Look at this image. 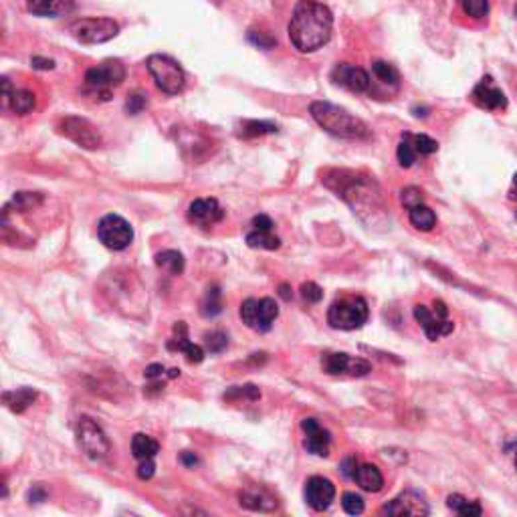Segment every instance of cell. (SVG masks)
Masks as SVG:
<instances>
[{
  "instance_id": "1",
  "label": "cell",
  "mask_w": 517,
  "mask_h": 517,
  "mask_svg": "<svg viewBox=\"0 0 517 517\" xmlns=\"http://www.w3.org/2000/svg\"><path fill=\"white\" fill-rule=\"evenodd\" d=\"M333 17L331 10L317 0H299L289 21L291 45L299 53H313L330 41Z\"/></svg>"
},
{
  "instance_id": "2",
  "label": "cell",
  "mask_w": 517,
  "mask_h": 517,
  "mask_svg": "<svg viewBox=\"0 0 517 517\" xmlns=\"http://www.w3.org/2000/svg\"><path fill=\"white\" fill-rule=\"evenodd\" d=\"M311 118L315 124L324 127L328 134L342 138V140H368L370 129L360 118L352 116L344 107L328 104V102H313L310 105Z\"/></svg>"
},
{
  "instance_id": "3",
  "label": "cell",
  "mask_w": 517,
  "mask_h": 517,
  "mask_svg": "<svg viewBox=\"0 0 517 517\" xmlns=\"http://www.w3.org/2000/svg\"><path fill=\"white\" fill-rule=\"evenodd\" d=\"M148 71L154 77V81L158 85V89H162L166 95H178L184 91L186 87V75L184 69L180 67V63L168 55H150L148 57Z\"/></svg>"
},
{
  "instance_id": "4",
  "label": "cell",
  "mask_w": 517,
  "mask_h": 517,
  "mask_svg": "<svg viewBox=\"0 0 517 517\" xmlns=\"http://www.w3.org/2000/svg\"><path fill=\"white\" fill-rule=\"evenodd\" d=\"M368 303L362 297H344L340 301H333L328 310V324L333 330L352 331L360 330L368 321Z\"/></svg>"
},
{
  "instance_id": "5",
  "label": "cell",
  "mask_w": 517,
  "mask_h": 517,
  "mask_svg": "<svg viewBox=\"0 0 517 517\" xmlns=\"http://www.w3.org/2000/svg\"><path fill=\"white\" fill-rule=\"evenodd\" d=\"M125 79V67L124 63L118 59H107V61L100 63L95 67H91L85 73V85L93 95H100L102 100H109L111 89L122 85Z\"/></svg>"
},
{
  "instance_id": "6",
  "label": "cell",
  "mask_w": 517,
  "mask_h": 517,
  "mask_svg": "<svg viewBox=\"0 0 517 517\" xmlns=\"http://www.w3.org/2000/svg\"><path fill=\"white\" fill-rule=\"evenodd\" d=\"M77 443L87 459L102 463L111 453V443L104 433V429L89 416H81L77 420Z\"/></svg>"
},
{
  "instance_id": "7",
  "label": "cell",
  "mask_w": 517,
  "mask_h": 517,
  "mask_svg": "<svg viewBox=\"0 0 517 517\" xmlns=\"http://www.w3.org/2000/svg\"><path fill=\"white\" fill-rule=\"evenodd\" d=\"M69 33L75 41L83 45H100L111 41L120 33V24L107 17H93V19H79L71 22Z\"/></svg>"
},
{
  "instance_id": "8",
  "label": "cell",
  "mask_w": 517,
  "mask_h": 517,
  "mask_svg": "<svg viewBox=\"0 0 517 517\" xmlns=\"http://www.w3.org/2000/svg\"><path fill=\"white\" fill-rule=\"evenodd\" d=\"M447 315H449V310H447L445 301H440V299H436L433 303V310L427 305H414V319L420 324V328L424 330L431 342H436L438 337L453 333L455 324Z\"/></svg>"
},
{
  "instance_id": "9",
  "label": "cell",
  "mask_w": 517,
  "mask_h": 517,
  "mask_svg": "<svg viewBox=\"0 0 517 517\" xmlns=\"http://www.w3.org/2000/svg\"><path fill=\"white\" fill-rule=\"evenodd\" d=\"M279 315V305L275 299L263 297V299H247L241 305V319L248 330L267 333L273 328L275 319Z\"/></svg>"
},
{
  "instance_id": "10",
  "label": "cell",
  "mask_w": 517,
  "mask_h": 517,
  "mask_svg": "<svg viewBox=\"0 0 517 517\" xmlns=\"http://www.w3.org/2000/svg\"><path fill=\"white\" fill-rule=\"evenodd\" d=\"M97 237L111 250H124L134 241V228L120 214H105L97 225Z\"/></svg>"
},
{
  "instance_id": "11",
  "label": "cell",
  "mask_w": 517,
  "mask_h": 517,
  "mask_svg": "<svg viewBox=\"0 0 517 517\" xmlns=\"http://www.w3.org/2000/svg\"><path fill=\"white\" fill-rule=\"evenodd\" d=\"M59 132L67 140H71L73 144L81 145L85 150H97L102 145V134L97 132L95 125L87 122L85 118L67 116L59 124Z\"/></svg>"
},
{
  "instance_id": "12",
  "label": "cell",
  "mask_w": 517,
  "mask_h": 517,
  "mask_svg": "<svg viewBox=\"0 0 517 517\" xmlns=\"http://www.w3.org/2000/svg\"><path fill=\"white\" fill-rule=\"evenodd\" d=\"M321 368L324 372L331 374V376H340V374H348V376H366L372 372L370 362L362 360V358H353L348 353L342 352H326L321 356Z\"/></svg>"
},
{
  "instance_id": "13",
  "label": "cell",
  "mask_w": 517,
  "mask_h": 517,
  "mask_svg": "<svg viewBox=\"0 0 517 517\" xmlns=\"http://www.w3.org/2000/svg\"><path fill=\"white\" fill-rule=\"evenodd\" d=\"M429 503L427 499L420 495L418 491H402L398 497H394L392 501H388L380 514L382 516H394V517H402V516H429Z\"/></svg>"
},
{
  "instance_id": "14",
  "label": "cell",
  "mask_w": 517,
  "mask_h": 517,
  "mask_svg": "<svg viewBox=\"0 0 517 517\" xmlns=\"http://www.w3.org/2000/svg\"><path fill=\"white\" fill-rule=\"evenodd\" d=\"M331 81L352 93H364L370 87V75L362 69L350 63H337L331 69Z\"/></svg>"
},
{
  "instance_id": "15",
  "label": "cell",
  "mask_w": 517,
  "mask_h": 517,
  "mask_svg": "<svg viewBox=\"0 0 517 517\" xmlns=\"http://www.w3.org/2000/svg\"><path fill=\"white\" fill-rule=\"evenodd\" d=\"M301 429L305 433V440L303 447L305 451L315 456H328L330 455L331 445V433L328 429H324L315 418H303L301 420Z\"/></svg>"
},
{
  "instance_id": "16",
  "label": "cell",
  "mask_w": 517,
  "mask_h": 517,
  "mask_svg": "<svg viewBox=\"0 0 517 517\" xmlns=\"http://www.w3.org/2000/svg\"><path fill=\"white\" fill-rule=\"evenodd\" d=\"M225 218V210L214 198H196L188 207V221L196 227H212Z\"/></svg>"
},
{
  "instance_id": "17",
  "label": "cell",
  "mask_w": 517,
  "mask_h": 517,
  "mask_svg": "<svg viewBox=\"0 0 517 517\" xmlns=\"http://www.w3.org/2000/svg\"><path fill=\"white\" fill-rule=\"evenodd\" d=\"M303 495H305V501H308L311 509L324 511V509L330 507L333 497H335V485L326 477H311L305 483Z\"/></svg>"
},
{
  "instance_id": "18",
  "label": "cell",
  "mask_w": 517,
  "mask_h": 517,
  "mask_svg": "<svg viewBox=\"0 0 517 517\" xmlns=\"http://www.w3.org/2000/svg\"><path fill=\"white\" fill-rule=\"evenodd\" d=\"M166 348L170 352H182L186 356L188 364H200L205 360V350L188 340V328L184 321H178L174 326V335L166 342Z\"/></svg>"
},
{
  "instance_id": "19",
  "label": "cell",
  "mask_w": 517,
  "mask_h": 517,
  "mask_svg": "<svg viewBox=\"0 0 517 517\" xmlns=\"http://www.w3.org/2000/svg\"><path fill=\"white\" fill-rule=\"evenodd\" d=\"M473 100L479 107L489 109V111H497V109H505L507 107V97L505 93L493 85L491 77H485L483 81L477 83L473 89Z\"/></svg>"
},
{
  "instance_id": "20",
  "label": "cell",
  "mask_w": 517,
  "mask_h": 517,
  "mask_svg": "<svg viewBox=\"0 0 517 517\" xmlns=\"http://www.w3.org/2000/svg\"><path fill=\"white\" fill-rule=\"evenodd\" d=\"M239 503L250 511H275L277 509V497L263 487H248L239 493Z\"/></svg>"
},
{
  "instance_id": "21",
  "label": "cell",
  "mask_w": 517,
  "mask_h": 517,
  "mask_svg": "<svg viewBox=\"0 0 517 517\" xmlns=\"http://www.w3.org/2000/svg\"><path fill=\"white\" fill-rule=\"evenodd\" d=\"M73 6H75L73 0H26L29 13H33L35 17H49V19L69 15Z\"/></svg>"
},
{
  "instance_id": "22",
  "label": "cell",
  "mask_w": 517,
  "mask_h": 517,
  "mask_svg": "<svg viewBox=\"0 0 517 517\" xmlns=\"http://www.w3.org/2000/svg\"><path fill=\"white\" fill-rule=\"evenodd\" d=\"M353 481L364 489V491H370V493H378L382 487H384V477L380 473V469L376 465H358V471L353 475Z\"/></svg>"
},
{
  "instance_id": "23",
  "label": "cell",
  "mask_w": 517,
  "mask_h": 517,
  "mask_svg": "<svg viewBox=\"0 0 517 517\" xmlns=\"http://www.w3.org/2000/svg\"><path fill=\"white\" fill-rule=\"evenodd\" d=\"M225 310L223 305V291L216 283L208 285L205 295H202V301H200V315L207 317V319H212L216 315H221Z\"/></svg>"
},
{
  "instance_id": "24",
  "label": "cell",
  "mask_w": 517,
  "mask_h": 517,
  "mask_svg": "<svg viewBox=\"0 0 517 517\" xmlns=\"http://www.w3.org/2000/svg\"><path fill=\"white\" fill-rule=\"evenodd\" d=\"M2 400H4V404H6L13 413L21 414L37 400V390H33V388H17V390H13V392L2 394Z\"/></svg>"
},
{
  "instance_id": "25",
  "label": "cell",
  "mask_w": 517,
  "mask_h": 517,
  "mask_svg": "<svg viewBox=\"0 0 517 517\" xmlns=\"http://www.w3.org/2000/svg\"><path fill=\"white\" fill-rule=\"evenodd\" d=\"M132 453L138 461H145V459H154L160 453V443L154 440L152 436L138 433L132 438Z\"/></svg>"
},
{
  "instance_id": "26",
  "label": "cell",
  "mask_w": 517,
  "mask_h": 517,
  "mask_svg": "<svg viewBox=\"0 0 517 517\" xmlns=\"http://www.w3.org/2000/svg\"><path fill=\"white\" fill-rule=\"evenodd\" d=\"M156 265L160 269H164L166 273H170V275H180L184 271L186 263H184V255L180 250L170 248V250H162V253L156 255Z\"/></svg>"
},
{
  "instance_id": "27",
  "label": "cell",
  "mask_w": 517,
  "mask_h": 517,
  "mask_svg": "<svg viewBox=\"0 0 517 517\" xmlns=\"http://www.w3.org/2000/svg\"><path fill=\"white\" fill-rule=\"evenodd\" d=\"M247 245L250 248H265V250H277L281 247V239L273 234V230H257L253 228L247 234Z\"/></svg>"
},
{
  "instance_id": "28",
  "label": "cell",
  "mask_w": 517,
  "mask_h": 517,
  "mask_svg": "<svg viewBox=\"0 0 517 517\" xmlns=\"http://www.w3.org/2000/svg\"><path fill=\"white\" fill-rule=\"evenodd\" d=\"M8 107H10L15 113H19V116H26V113H31V111L37 107V97H35V93L29 91V89H15L13 95H10V104H8Z\"/></svg>"
},
{
  "instance_id": "29",
  "label": "cell",
  "mask_w": 517,
  "mask_h": 517,
  "mask_svg": "<svg viewBox=\"0 0 517 517\" xmlns=\"http://www.w3.org/2000/svg\"><path fill=\"white\" fill-rule=\"evenodd\" d=\"M447 505H449L455 514H459V516H465V517L483 516V507H481L477 501H469V499H465V497L459 495V493H455V495H449V499H447Z\"/></svg>"
},
{
  "instance_id": "30",
  "label": "cell",
  "mask_w": 517,
  "mask_h": 517,
  "mask_svg": "<svg viewBox=\"0 0 517 517\" xmlns=\"http://www.w3.org/2000/svg\"><path fill=\"white\" fill-rule=\"evenodd\" d=\"M408 218H411L413 227H416L418 230H433V227L436 225V214L427 205H418V207L411 208Z\"/></svg>"
},
{
  "instance_id": "31",
  "label": "cell",
  "mask_w": 517,
  "mask_h": 517,
  "mask_svg": "<svg viewBox=\"0 0 517 517\" xmlns=\"http://www.w3.org/2000/svg\"><path fill=\"white\" fill-rule=\"evenodd\" d=\"M41 202L42 196L37 194V192H17L13 196V200L4 207V210H13L15 208V212H26V210L37 208Z\"/></svg>"
},
{
  "instance_id": "32",
  "label": "cell",
  "mask_w": 517,
  "mask_h": 517,
  "mask_svg": "<svg viewBox=\"0 0 517 517\" xmlns=\"http://www.w3.org/2000/svg\"><path fill=\"white\" fill-rule=\"evenodd\" d=\"M396 158H398V164L402 168H411L416 162L418 152H416V148L413 144V134H404L400 138V144H398V150H396Z\"/></svg>"
},
{
  "instance_id": "33",
  "label": "cell",
  "mask_w": 517,
  "mask_h": 517,
  "mask_svg": "<svg viewBox=\"0 0 517 517\" xmlns=\"http://www.w3.org/2000/svg\"><path fill=\"white\" fill-rule=\"evenodd\" d=\"M372 71L374 75H376V79L382 83V85L398 87V83H400V73H398V69H396L394 65H390V63L386 61H374Z\"/></svg>"
},
{
  "instance_id": "34",
  "label": "cell",
  "mask_w": 517,
  "mask_h": 517,
  "mask_svg": "<svg viewBox=\"0 0 517 517\" xmlns=\"http://www.w3.org/2000/svg\"><path fill=\"white\" fill-rule=\"evenodd\" d=\"M279 127L271 122H243L241 127V136L243 138H257V136H265V134H275Z\"/></svg>"
},
{
  "instance_id": "35",
  "label": "cell",
  "mask_w": 517,
  "mask_h": 517,
  "mask_svg": "<svg viewBox=\"0 0 517 517\" xmlns=\"http://www.w3.org/2000/svg\"><path fill=\"white\" fill-rule=\"evenodd\" d=\"M205 348L210 353H221L228 348V335L225 331L214 330L205 333Z\"/></svg>"
},
{
  "instance_id": "36",
  "label": "cell",
  "mask_w": 517,
  "mask_h": 517,
  "mask_svg": "<svg viewBox=\"0 0 517 517\" xmlns=\"http://www.w3.org/2000/svg\"><path fill=\"white\" fill-rule=\"evenodd\" d=\"M259 400L261 392L255 384H247V386H232L225 392V400Z\"/></svg>"
},
{
  "instance_id": "37",
  "label": "cell",
  "mask_w": 517,
  "mask_h": 517,
  "mask_svg": "<svg viewBox=\"0 0 517 517\" xmlns=\"http://www.w3.org/2000/svg\"><path fill=\"white\" fill-rule=\"evenodd\" d=\"M461 6L471 19H485L489 13V0H461Z\"/></svg>"
},
{
  "instance_id": "38",
  "label": "cell",
  "mask_w": 517,
  "mask_h": 517,
  "mask_svg": "<svg viewBox=\"0 0 517 517\" xmlns=\"http://www.w3.org/2000/svg\"><path fill=\"white\" fill-rule=\"evenodd\" d=\"M413 144L416 148V152H418V156H431L438 150V142L433 140V138H429L427 134H418V136L413 134Z\"/></svg>"
},
{
  "instance_id": "39",
  "label": "cell",
  "mask_w": 517,
  "mask_h": 517,
  "mask_svg": "<svg viewBox=\"0 0 517 517\" xmlns=\"http://www.w3.org/2000/svg\"><path fill=\"white\" fill-rule=\"evenodd\" d=\"M342 507L350 516H360V514H364V507L366 505H364V499L360 495H356V493H344V497H342Z\"/></svg>"
},
{
  "instance_id": "40",
  "label": "cell",
  "mask_w": 517,
  "mask_h": 517,
  "mask_svg": "<svg viewBox=\"0 0 517 517\" xmlns=\"http://www.w3.org/2000/svg\"><path fill=\"white\" fill-rule=\"evenodd\" d=\"M301 297H303L308 303H319V301L324 299V289H321L317 283H313V281L303 283V285H301Z\"/></svg>"
},
{
  "instance_id": "41",
  "label": "cell",
  "mask_w": 517,
  "mask_h": 517,
  "mask_svg": "<svg viewBox=\"0 0 517 517\" xmlns=\"http://www.w3.org/2000/svg\"><path fill=\"white\" fill-rule=\"evenodd\" d=\"M145 105H148V100H145L144 93L136 91V93H132V95L127 97V102H125V111L132 113V116H136V113H142V111H144Z\"/></svg>"
},
{
  "instance_id": "42",
  "label": "cell",
  "mask_w": 517,
  "mask_h": 517,
  "mask_svg": "<svg viewBox=\"0 0 517 517\" xmlns=\"http://www.w3.org/2000/svg\"><path fill=\"white\" fill-rule=\"evenodd\" d=\"M400 200H402V205L408 208L418 207V205H422V200H424V196H422V192L418 190V188H404L402 190V196H400Z\"/></svg>"
},
{
  "instance_id": "43",
  "label": "cell",
  "mask_w": 517,
  "mask_h": 517,
  "mask_svg": "<svg viewBox=\"0 0 517 517\" xmlns=\"http://www.w3.org/2000/svg\"><path fill=\"white\" fill-rule=\"evenodd\" d=\"M358 459L353 455L346 456L344 461H342V465H340V469H342V475L346 477V479H353L356 475V471H358Z\"/></svg>"
},
{
  "instance_id": "44",
  "label": "cell",
  "mask_w": 517,
  "mask_h": 517,
  "mask_svg": "<svg viewBox=\"0 0 517 517\" xmlns=\"http://www.w3.org/2000/svg\"><path fill=\"white\" fill-rule=\"evenodd\" d=\"M248 41L255 42V45H257V47H261V49H271V47L277 42L273 37H267L265 33L257 35V31H248Z\"/></svg>"
},
{
  "instance_id": "45",
  "label": "cell",
  "mask_w": 517,
  "mask_h": 517,
  "mask_svg": "<svg viewBox=\"0 0 517 517\" xmlns=\"http://www.w3.org/2000/svg\"><path fill=\"white\" fill-rule=\"evenodd\" d=\"M156 473V463H154V459H145V461H140V467H138V477L140 479H152Z\"/></svg>"
},
{
  "instance_id": "46",
  "label": "cell",
  "mask_w": 517,
  "mask_h": 517,
  "mask_svg": "<svg viewBox=\"0 0 517 517\" xmlns=\"http://www.w3.org/2000/svg\"><path fill=\"white\" fill-rule=\"evenodd\" d=\"M144 374L148 380H162L164 376H168L162 364H152V366H148Z\"/></svg>"
},
{
  "instance_id": "47",
  "label": "cell",
  "mask_w": 517,
  "mask_h": 517,
  "mask_svg": "<svg viewBox=\"0 0 517 517\" xmlns=\"http://www.w3.org/2000/svg\"><path fill=\"white\" fill-rule=\"evenodd\" d=\"M273 227L275 225L267 214H259L253 218V228H257V230H273Z\"/></svg>"
},
{
  "instance_id": "48",
  "label": "cell",
  "mask_w": 517,
  "mask_h": 517,
  "mask_svg": "<svg viewBox=\"0 0 517 517\" xmlns=\"http://www.w3.org/2000/svg\"><path fill=\"white\" fill-rule=\"evenodd\" d=\"M26 499H29V503H41V501H45V499H47V491H45V487H41V485H35V487L29 491Z\"/></svg>"
},
{
  "instance_id": "49",
  "label": "cell",
  "mask_w": 517,
  "mask_h": 517,
  "mask_svg": "<svg viewBox=\"0 0 517 517\" xmlns=\"http://www.w3.org/2000/svg\"><path fill=\"white\" fill-rule=\"evenodd\" d=\"M31 65H33L35 69L49 71V69H53V67H55V61H53V59H42V57H33V59H31Z\"/></svg>"
},
{
  "instance_id": "50",
  "label": "cell",
  "mask_w": 517,
  "mask_h": 517,
  "mask_svg": "<svg viewBox=\"0 0 517 517\" xmlns=\"http://www.w3.org/2000/svg\"><path fill=\"white\" fill-rule=\"evenodd\" d=\"M180 463L184 465V467H196L198 465V456L194 455V453H190V451H184L182 455H180Z\"/></svg>"
},
{
  "instance_id": "51",
  "label": "cell",
  "mask_w": 517,
  "mask_h": 517,
  "mask_svg": "<svg viewBox=\"0 0 517 517\" xmlns=\"http://www.w3.org/2000/svg\"><path fill=\"white\" fill-rule=\"evenodd\" d=\"M279 295H281L283 299H291V295H293V293H291L289 285H287V283H283V285L279 287Z\"/></svg>"
},
{
  "instance_id": "52",
  "label": "cell",
  "mask_w": 517,
  "mask_h": 517,
  "mask_svg": "<svg viewBox=\"0 0 517 517\" xmlns=\"http://www.w3.org/2000/svg\"><path fill=\"white\" fill-rule=\"evenodd\" d=\"M509 198H517V172L516 176H514V182H511V188H509Z\"/></svg>"
},
{
  "instance_id": "53",
  "label": "cell",
  "mask_w": 517,
  "mask_h": 517,
  "mask_svg": "<svg viewBox=\"0 0 517 517\" xmlns=\"http://www.w3.org/2000/svg\"><path fill=\"white\" fill-rule=\"evenodd\" d=\"M505 449L514 453V463H516V471H517V440H516V443H511V445H507Z\"/></svg>"
},
{
  "instance_id": "54",
  "label": "cell",
  "mask_w": 517,
  "mask_h": 517,
  "mask_svg": "<svg viewBox=\"0 0 517 517\" xmlns=\"http://www.w3.org/2000/svg\"><path fill=\"white\" fill-rule=\"evenodd\" d=\"M516 17H517V6H516Z\"/></svg>"
},
{
  "instance_id": "55",
  "label": "cell",
  "mask_w": 517,
  "mask_h": 517,
  "mask_svg": "<svg viewBox=\"0 0 517 517\" xmlns=\"http://www.w3.org/2000/svg\"><path fill=\"white\" fill-rule=\"evenodd\" d=\"M516 218H517V212H516Z\"/></svg>"
}]
</instances>
